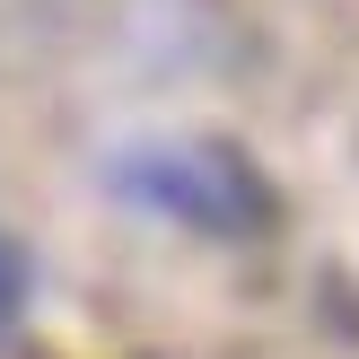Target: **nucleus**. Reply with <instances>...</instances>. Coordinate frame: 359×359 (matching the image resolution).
Listing matches in <instances>:
<instances>
[{"instance_id": "f257e3e1", "label": "nucleus", "mask_w": 359, "mask_h": 359, "mask_svg": "<svg viewBox=\"0 0 359 359\" xmlns=\"http://www.w3.org/2000/svg\"><path fill=\"white\" fill-rule=\"evenodd\" d=\"M105 184L123 202H140L149 219H175L193 237H263L272 228V184L245 149L193 132V140H132L105 158Z\"/></svg>"}, {"instance_id": "f03ea898", "label": "nucleus", "mask_w": 359, "mask_h": 359, "mask_svg": "<svg viewBox=\"0 0 359 359\" xmlns=\"http://www.w3.org/2000/svg\"><path fill=\"white\" fill-rule=\"evenodd\" d=\"M27 298H35V272H27V255H18V237L0 228V351H9L18 325H27Z\"/></svg>"}]
</instances>
